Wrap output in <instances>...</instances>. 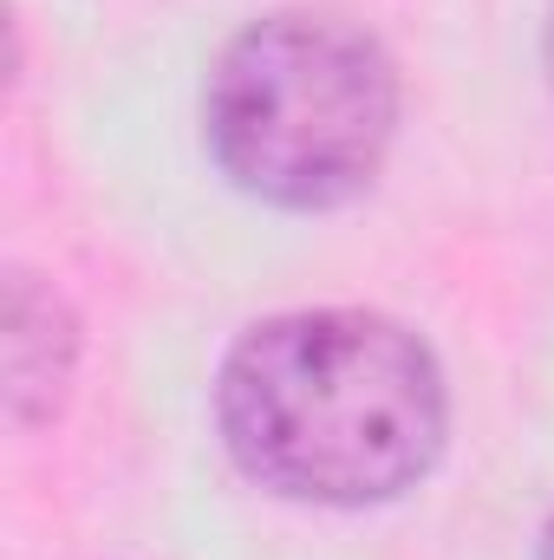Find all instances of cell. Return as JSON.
I'll return each instance as SVG.
<instances>
[{
    "label": "cell",
    "mask_w": 554,
    "mask_h": 560,
    "mask_svg": "<svg viewBox=\"0 0 554 560\" xmlns=\"http://www.w3.org/2000/svg\"><path fill=\"white\" fill-rule=\"evenodd\" d=\"M216 423L249 482L287 502L366 509L430 476L450 398L412 326L366 306H300L229 346Z\"/></svg>",
    "instance_id": "6da1fadb"
},
{
    "label": "cell",
    "mask_w": 554,
    "mask_h": 560,
    "mask_svg": "<svg viewBox=\"0 0 554 560\" xmlns=\"http://www.w3.org/2000/svg\"><path fill=\"white\" fill-rule=\"evenodd\" d=\"M392 131L399 72L339 13H268L242 26L203 92V138L222 176L300 215L366 196Z\"/></svg>",
    "instance_id": "7a4b0ae2"
},
{
    "label": "cell",
    "mask_w": 554,
    "mask_h": 560,
    "mask_svg": "<svg viewBox=\"0 0 554 560\" xmlns=\"http://www.w3.org/2000/svg\"><path fill=\"white\" fill-rule=\"evenodd\" d=\"M7 411L13 423H46L59 411L66 385H72V359H79V332L66 300L39 275L13 268L7 275Z\"/></svg>",
    "instance_id": "3957f363"
},
{
    "label": "cell",
    "mask_w": 554,
    "mask_h": 560,
    "mask_svg": "<svg viewBox=\"0 0 554 560\" xmlns=\"http://www.w3.org/2000/svg\"><path fill=\"white\" fill-rule=\"evenodd\" d=\"M549 85H554V13H549Z\"/></svg>",
    "instance_id": "277c9868"
},
{
    "label": "cell",
    "mask_w": 554,
    "mask_h": 560,
    "mask_svg": "<svg viewBox=\"0 0 554 560\" xmlns=\"http://www.w3.org/2000/svg\"><path fill=\"white\" fill-rule=\"evenodd\" d=\"M542 560H554V522H549V535H542Z\"/></svg>",
    "instance_id": "5b68a950"
}]
</instances>
